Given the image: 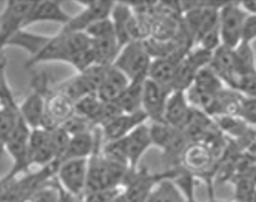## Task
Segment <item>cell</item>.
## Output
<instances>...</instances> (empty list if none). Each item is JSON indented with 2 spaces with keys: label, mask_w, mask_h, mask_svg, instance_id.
Listing matches in <instances>:
<instances>
[{
  "label": "cell",
  "mask_w": 256,
  "mask_h": 202,
  "mask_svg": "<svg viewBox=\"0 0 256 202\" xmlns=\"http://www.w3.org/2000/svg\"><path fill=\"white\" fill-rule=\"evenodd\" d=\"M0 202H8V201H6V200H2V199H0Z\"/></svg>",
  "instance_id": "42"
},
{
  "label": "cell",
  "mask_w": 256,
  "mask_h": 202,
  "mask_svg": "<svg viewBox=\"0 0 256 202\" xmlns=\"http://www.w3.org/2000/svg\"><path fill=\"white\" fill-rule=\"evenodd\" d=\"M206 202H228V201L218 200V199H216V198L213 197V194H210V198H208V200Z\"/></svg>",
  "instance_id": "41"
},
{
  "label": "cell",
  "mask_w": 256,
  "mask_h": 202,
  "mask_svg": "<svg viewBox=\"0 0 256 202\" xmlns=\"http://www.w3.org/2000/svg\"><path fill=\"white\" fill-rule=\"evenodd\" d=\"M112 202H127V200H126L125 196H124V193H122V194H120V196H118L117 198H116V199L112 201Z\"/></svg>",
  "instance_id": "40"
},
{
  "label": "cell",
  "mask_w": 256,
  "mask_h": 202,
  "mask_svg": "<svg viewBox=\"0 0 256 202\" xmlns=\"http://www.w3.org/2000/svg\"><path fill=\"white\" fill-rule=\"evenodd\" d=\"M50 89L48 79L42 73L36 76L32 81V92L18 104L20 117L30 129L42 128L45 116V95Z\"/></svg>",
  "instance_id": "8"
},
{
  "label": "cell",
  "mask_w": 256,
  "mask_h": 202,
  "mask_svg": "<svg viewBox=\"0 0 256 202\" xmlns=\"http://www.w3.org/2000/svg\"><path fill=\"white\" fill-rule=\"evenodd\" d=\"M148 126H149L152 145L162 150L164 160L170 165V168L167 170L178 168L180 157L183 149L189 143L183 130L173 128L164 121L151 122Z\"/></svg>",
  "instance_id": "3"
},
{
  "label": "cell",
  "mask_w": 256,
  "mask_h": 202,
  "mask_svg": "<svg viewBox=\"0 0 256 202\" xmlns=\"http://www.w3.org/2000/svg\"><path fill=\"white\" fill-rule=\"evenodd\" d=\"M61 202H84L82 198H74L68 196V194L63 191L61 197Z\"/></svg>",
  "instance_id": "39"
},
{
  "label": "cell",
  "mask_w": 256,
  "mask_h": 202,
  "mask_svg": "<svg viewBox=\"0 0 256 202\" xmlns=\"http://www.w3.org/2000/svg\"><path fill=\"white\" fill-rule=\"evenodd\" d=\"M18 103L2 104V108H0V156L5 152V145L18 125Z\"/></svg>",
  "instance_id": "26"
},
{
  "label": "cell",
  "mask_w": 256,
  "mask_h": 202,
  "mask_svg": "<svg viewBox=\"0 0 256 202\" xmlns=\"http://www.w3.org/2000/svg\"><path fill=\"white\" fill-rule=\"evenodd\" d=\"M176 170L178 168L152 174L146 168L130 169L122 185L127 202H146L154 186L165 178H174Z\"/></svg>",
  "instance_id": "5"
},
{
  "label": "cell",
  "mask_w": 256,
  "mask_h": 202,
  "mask_svg": "<svg viewBox=\"0 0 256 202\" xmlns=\"http://www.w3.org/2000/svg\"><path fill=\"white\" fill-rule=\"evenodd\" d=\"M194 109L186 100V93L181 90L172 92L166 102L164 122L173 128L184 130L191 120Z\"/></svg>",
  "instance_id": "19"
},
{
  "label": "cell",
  "mask_w": 256,
  "mask_h": 202,
  "mask_svg": "<svg viewBox=\"0 0 256 202\" xmlns=\"http://www.w3.org/2000/svg\"><path fill=\"white\" fill-rule=\"evenodd\" d=\"M234 202H254L255 174L234 177Z\"/></svg>",
  "instance_id": "31"
},
{
  "label": "cell",
  "mask_w": 256,
  "mask_h": 202,
  "mask_svg": "<svg viewBox=\"0 0 256 202\" xmlns=\"http://www.w3.org/2000/svg\"><path fill=\"white\" fill-rule=\"evenodd\" d=\"M190 87L200 93L213 95V96L222 92L224 88H226L218 77L208 66L202 67V70L198 71Z\"/></svg>",
  "instance_id": "29"
},
{
  "label": "cell",
  "mask_w": 256,
  "mask_h": 202,
  "mask_svg": "<svg viewBox=\"0 0 256 202\" xmlns=\"http://www.w3.org/2000/svg\"><path fill=\"white\" fill-rule=\"evenodd\" d=\"M110 19L114 24L116 37L120 47H124L130 41L142 39L141 22L134 14V10L125 1L114 2Z\"/></svg>",
  "instance_id": "11"
},
{
  "label": "cell",
  "mask_w": 256,
  "mask_h": 202,
  "mask_svg": "<svg viewBox=\"0 0 256 202\" xmlns=\"http://www.w3.org/2000/svg\"><path fill=\"white\" fill-rule=\"evenodd\" d=\"M152 57L144 46L143 40H134L122 47L114 64L116 69L130 80L146 77Z\"/></svg>",
  "instance_id": "7"
},
{
  "label": "cell",
  "mask_w": 256,
  "mask_h": 202,
  "mask_svg": "<svg viewBox=\"0 0 256 202\" xmlns=\"http://www.w3.org/2000/svg\"><path fill=\"white\" fill-rule=\"evenodd\" d=\"M188 50L186 48H181L168 56L152 58L146 78L172 89V82H173L176 69Z\"/></svg>",
  "instance_id": "21"
},
{
  "label": "cell",
  "mask_w": 256,
  "mask_h": 202,
  "mask_svg": "<svg viewBox=\"0 0 256 202\" xmlns=\"http://www.w3.org/2000/svg\"><path fill=\"white\" fill-rule=\"evenodd\" d=\"M61 127L70 135V136L82 134V133L93 132V130L96 128L90 121H88L85 118L77 116V114H74V116H72L69 120L64 122Z\"/></svg>",
  "instance_id": "33"
},
{
  "label": "cell",
  "mask_w": 256,
  "mask_h": 202,
  "mask_svg": "<svg viewBox=\"0 0 256 202\" xmlns=\"http://www.w3.org/2000/svg\"><path fill=\"white\" fill-rule=\"evenodd\" d=\"M70 18L71 15L63 9L61 1L40 0V1H34V5L24 22V29L42 22H55L66 25L70 21Z\"/></svg>",
  "instance_id": "20"
},
{
  "label": "cell",
  "mask_w": 256,
  "mask_h": 202,
  "mask_svg": "<svg viewBox=\"0 0 256 202\" xmlns=\"http://www.w3.org/2000/svg\"><path fill=\"white\" fill-rule=\"evenodd\" d=\"M88 48H90V39L85 32L61 30L58 34L50 35L42 48L29 58L26 66L32 67L48 62H63L72 65L77 55Z\"/></svg>",
  "instance_id": "1"
},
{
  "label": "cell",
  "mask_w": 256,
  "mask_h": 202,
  "mask_svg": "<svg viewBox=\"0 0 256 202\" xmlns=\"http://www.w3.org/2000/svg\"><path fill=\"white\" fill-rule=\"evenodd\" d=\"M239 7L247 15H256V1L255 0H248V1H239Z\"/></svg>",
  "instance_id": "38"
},
{
  "label": "cell",
  "mask_w": 256,
  "mask_h": 202,
  "mask_svg": "<svg viewBox=\"0 0 256 202\" xmlns=\"http://www.w3.org/2000/svg\"><path fill=\"white\" fill-rule=\"evenodd\" d=\"M74 114V103L66 95L50 88L45 95V116L42 128L53 130L61 127Z\"/></svg>",
  "instance_id": "13"
},
{
  "label": "cell",
  "mask_w": 256,
  "mask_h": 202,
  "mask_svg": "<svg viewBox=\"0 0 256 202\" xmlns=\"http://www.w3.org/2000/svg\"><path fill=\"white\" fill-rule=\"evenodd\" d=\"M90 47L94 54L95 64L103 66H111L114 64V59L122 48L116 33L90 39Z\"/></svg>",
  "instance_id": "24"
},
{
  "label": "cell",
  "mask_w": 256,
  "mask_h": 202,
  "mask_svg": "<svg viewBox=\"0 0 256 202\" xmlns=\"http://www.w3.org/2000/svg\"><path fill=\"white\" fill-rule=\"evenodd\" d=\"M148 121H149L148 117L142 110L134 113L119 114L106 125L100 127L103 143L120 140L130 134L132 130H134L136 127L146 124Z\"/></svg>",
  "instance_id": "17"
},
{
  "label": "cell",
  "mask_w": 256,
  "mask_h": 202,
  "mask_svg": "<svg viewBox=\"0 0 256 202\" xmlns=\"http://www.w3.org/2000/svg\"><path fill=\"white\" fill-rule=\"evenodd\" d=\"M60 202H61V200H60Z\"/></svg>",
  "instance_id": "44"
},
{
  "label": "cell",
  "mask_w": 256,
  "mask_h": 202,
  "mask_svg": "<svg viewBox=\"0 0 256 202\" xmlns=\"http://www.w3.org/2000/svg\"><path fill=\"white\" fill-rule=\"evenodd\" d=\"M34 1L26 0H10L0 13V50L6 47L7 42L20 30H24L28 14Z\"/></svg>",
  "instance_id": "12"
},
{
  "label": "cell",
  "mask_w": 256,
  "mask_h": 202,
  "mask_svg": "<svg viewBox=\"0 0 256 202\" xmlns=\"http://www.w3.org/2000/svg\"><path fill=\"white\" fill-rule=\"evenodd\" d=\"M247 14L238 2L226 1L218 9V32L221 45L234 49L240 43V35Z\"/></svg>",
  "instance_id": "9"
},
{
  "label": "cell",
  "mask_w": 256,
  "mask_h": 202,
  "mask_svg": "<svg viewBox=\"0 0 256 202\" xmlns=\"http://www.w3.org/2000/svg\"><path fill=\"white\" fill-rule=\"evenodd\" d=\"M237 117L250 127H255L256 122V101L255 97L244 96L240 103Z\"/></svg>",
  "instance_id": "34"
},
{
  "label": "cell",
  "mask_w": 256,
  "mask_h": 202,
  "mask_svg": "<svg viewBox=\"0 0 256 202\" xmlns=\"http://www.w3.org/2000/svg\"><path fill=\"white\" fill-rule=\"evenodd\" d=\"M31 129L20 117L18 125L8 138L5 145V152L13 159V166L2 178L5 181H13L21 174H26L31 167L29 162V137Z\"/></svg>",
  "instance_id": "6"
},
{
  "label": "cell",
  "mask_w": 256,
  "mask_h": 202,
  "mask_svg": "<svg viewBox=\"0 0 256 202\" xmlns=\"http://www.w3.org/2000/svg\"><path fill=\"white\" fill-rule=\"evenodd\" d=\"M146 202H190L172 178H165L154 186Z\"/></svg>",
  "instance_id": "27"
},
{
  "label": "cell",
  "mask_w": 256,
  "mask_h": 202,
  "mask_svg": "<svg viewBox=\"0 0 256 202\" xmlns=\"http://www.w3.org/2000/svg\"><path fill=\"white\" fill-rule=\"evenodd\" d=\"M6 57H0V102L2 104L5 103H16L13 90H12L10 82L6 76Z\"/></svg>",
  "instance_id": "36"
},
{
  "label": "cell",
  "mask_w": 256,
  "mask_h": 202,
  "mask_svg": "<svg viewBox=\"0 0 256 202\" xmlns=\"http://www.w3.org/2000/svg\"><path fill=\"white\" fill-rule=\"evenodd\" d=\"M234 57L236 67H237L238 77L242 76V74L256 73L255 54L253 46H252L250 43L240 42L236 48H234Z\"/></svg>",
  "instance_id": "30"
},
{
  "label": "cell",
  "mask_w": 256,
  "mask_h": 202,
  "mask_svg": "<svg viewBox=\"0 0 256 202\" xmlns=\"http://www.w3.org/2000/svg\"><path fill=\"white\" fill-rule=\"evenodd\" d=\"M216 156L213 149L202 142H189L180 157V168L194 177H204L210 183V174L216 165Z\"/></svg>",
  "instance_id": "4"
},
{
  "label": "cell",
  "mask_w": 256,
  "mask_h": 202,
  "mask_svg": "<svg viewBox=\"0 0 256 202\" xmlns=\"http://www.w3.org/2000/svg\"><path fill=\"white\" fill-rule=\"evenodd\" d=\"M120 143L122 145L130 169H138L144 153L152 146L149 126H148V124H143L136 127L125 137L120 138Z\"/></svg>",
  "instance_id": "16"
},
{
  "label": "cell",
  "mask_w": 256,
  "mask_h": 202,
  "mask_svg": "<svg viewBox=\"0 0 256 202\" xmlns=\"http://www.w3.org/2000/svg\"><path fill=\"white\" fill-rule=\"evenodd\" d=\"M100 149L96 150L88 158L85 193L100 191V190L106 189L119 188V186L122 188V182L125 180L128 170H130L104 159L101 153H100Z\"/></svg>",
  "instance_id": "2"
},
{
  "label": "cell",
  "mask_w": 256,
  "mask_h": 202,
  "mask_svg": "<svg viewBox=\"0 0 256 202\" xmlns=\"http://www.w3.org/2000/svg\"><path fill=\"white\" fill-rule=\"evenodd\" d=\"M88 159L62 161L56 170L55 178L68 196L82 198L86 191Z\"/></svg>",
  "instance_id": "10"
},
{
  "label": "cell",
  "mask_w": 256,
  "mask_h": 202,
  "mask_svg": "<svg viewBox=\"0 0 256 202\" xmlns=\"http://www.w3.org/2000/svg\"><path fill=\"white\" fill-rule=\"evenodd\" d=\"M48 38H50V35L36 34L26 30H20L8 40L6 46H14L22 48L28 51L30 54V57H32L42 48L44 45L47 42Z\"/></svg>",
  "instance_id": "28"
},
{
  "label": "cell",
  "mask_w": 256,
  "mask_h": 202,
  "mask_svg": "<svg viewBox=\"0 0 256 202\" xmlns=\"http://www.w3.org/2000/svg\"><path fill=\"white\" fill-rule=\"evenodd\" d=\"M78 2L85 7V9L74 16H71L70 21L63 25L62 30L69 31V32H84L88 26L94 23L109 18L114 5V1H103V0Z\"/></svg>",
  "instance_id": "14"
},
{
  "label": "cell",
  "mask_w": 256,
  "mask_h": 202,
  "mask_svg": "<svg viewBox=\"0 0 256 202\" xmlns=\"http://www.w3.org/2000/svg\"><path fill=\"white\" fill-rule=\"evenodd\" d=\"M208 67L218 77L226 88L234 90L236 82L238 79L237 67H236L234 49L228 47L220 46L218 49L213 51L212 59Z\"/></svg>",
  "instance_id": "22"
},
{
  "label": "cell",
  "mask_w": 256,
  "mask_h": 202,
  "mask_svg": "<svg viewBox=\"0 0 256 202\" xmlns=\"http://www.w3.org/2000/svg\"><path fill=\"white\" fill-rule=\"evenodd\" d=\"M130 84V79L114 66H109L101 81L96 96L102 102H114Z\"/></svg>",
  "instance_id": "23"
},
{
  "label": "cell",
  "mask_w": 256,
  "mask_h": 202,
  "mask_svg": "<svg viewBox=\"0 0 256 202\" xmlns=\"http://www.w3.org/2000/svg\"><path fill=\"white\" fill-rule=\"evenodd\" d=\"M255 38H256V15H247L242 24V35H240V42L250 43V45H253Z\"/></svg>",
  "instance_id": "37"
},
{
  "label": "cell",
  "mask_w": 256,
  "mask_h": 202,
  "mask_svg": "<svg viewBox=\"0 0 256 202\" xmlns=\"http://www.w3.org/2000/svg\"><path fill=\"white\" fill-rule=\"evenodd\" d=\"M0 108H2V102H0Z\"/></svg>",
  "instance_id": "43"
},
{
  "label": "cell",
  "mask_w": 256,
  "mask_h": 202,
  "mask_svg": "<svg viewBox=\"0 0 256 202\" xmlns=\"http://www.w3.org/2000/svg\"><path fill=\"white\" fill-rule=\"evenodd\" d=\"M29 162L30 166H39L40 168L46 167L53 162L56 164L50 130L42 128L31 129L29 137Z\"/></svg>",
  "instance_id": "18"
},
{
  "label": "cell",
  "mask_w": 256,
  "mask_h": 202,
  "mask_svg": "<svg viewBox=\"0 0 256 202\" xmlns=\"http://www.w3.org/2000/svg\"><path fill=\"white\" fill-rule=\"evenodd\" d=\"M172 92L173 90L168 87H164L148 78L146 79L143 85L141 110L146 113L150 122L164 121L166 102Z\"/></svg>",
  "instance_id": "15"
},
{
  "label": "cell",
  "mask_w": 256,
  "mask_h": 202,
  "mask_svg": "<svg viewBox=\"0 0 256 202\" xmlns=\"http://www.w3.org/2000/svg\"><path fill=\"white\" fill-rule=\"evenodd\" d=\"M122 193H124V189L119 186V188L106 189L100 190V191L85 193L82 199L84 202H112Z\"/></svg>",
  "instance_id": "35"
},
{
  "label": "cell",
  "mask_w": 256,
  "mask_h": 202,
  "mask_svg": "<svg viewBox=\"0 0 256 202\" xmlns=\"http://www.w3.org/2000/svg\"><path fill=\"white\" fill-rule=\"evenodd\" d=\"M146 77L130 80L124 93L114 101L122 113H134L141 111L143 85Z\"/></svg>",
  "instance_id": "25"
},
{
  "label": "cell",
  "mask_w": 256,
  "mask_h": 202,
  "mask_svg": "<svg viewBox=\"0 0 256 202\" xmlns=\"http://www.w3.org/2000/svg\"><path fill=\"white\" fill-rule=\"evenodd\" d=\"M50 135L52 145H53L55 152L56 164L58 165L64 156V153L66 151L68 144H69L71 136L62 128V127H58V128H55L53 130H50Z\"/></svg>",
  "instance_id": "32"
}]
</instances>
